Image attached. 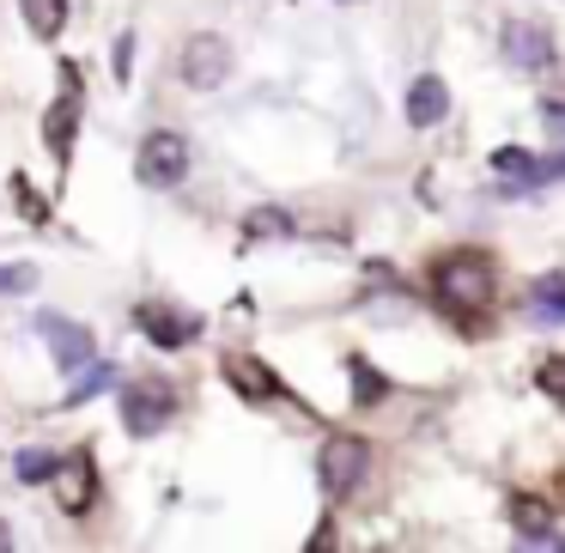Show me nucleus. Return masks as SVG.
Here are the masks:
<instances>
[{
    "mask_svg": "<svg viewBox=\"0 0 565 553\" xmlns=\"http://www.w3.org/2000/svg\"><path fill=\"white\" fill-rule=\"evenodd\" d=\"M431 286H438V298L450 310H487L499 274H492V262L480 256V249H456V256H444L438 268H431Z\"/></svg>",
    "mask_w": 565,
    "mask_h": 553,
    "instance_id": "f257e3e1",
    "label": "nucleus"
},
{
    "mask_svg": "<svg viewBox=\"0 0 565 553\" xmlns=\"http://www.w3.org/2000/svg\"><path fill=\"white\" fill-rule=\"evenodd\" d=\"M365 475H371V444L353 438V432H334V438L317 450V480H322L329 499H347Z\"/></svg>",
    "mask_w": 565,
    "mask_h": 553,
    "instance_id": "f03ea898",
    "label": "nucleus"
},
{
    "mask_svg": "<svg viewBox=\"0 0 565 553\" xmlns=\"http://www.w3.org/2000/svg\"><path fill=\"white\" fill-rule=\"evenodd\" d=\"M135 177L147 189H177L189 177V140L171 135V128H152L135 152Z\"/></svg>",
    "mask_w": 565,
    "mask_h": 553,
    "instance_id": "7ed1b4c3",
    "label": "nucleus"
},
{
    "mask_svg": "<svg viewBox=\"0 0 565 553\" xmlns=\"http://www.w3.org/2000/svg\"><path fill=\"white\" fill-rule=\"evenodd\" d=\"M183 79L195 92H213V86H225L232 79V43L220 38V31H195V38L183 43Z\"/></svg>",
    "mask_w": 565,
    "mask_h": 553,
    "instance_id": "20e7f679",
    "label": "nucleus"
},
{
    "mask_svg": "<svg viewBox=\"0 0 565 553\" xmlns=\"http://www.w3.org/2000/svg\"><path fill=\"white\" fill-rule=\"evenodd\" d=\"M171 414H177V395L164 390V383H128L122 390V426L135 432V438H152Z\"/></svg>",
    "mask_w": 565,
    "mask_h": 553,
    "instance_id": "39448f33",
    "label": "nucleus"
},
{
    "mask_svg": "<svg viewBox=\"0 0 565 553\" xmlns=\"http://www.w3.org/2000/svg\"><path fill=\"white\" fill-rule=\"evenodd\" d=\"M38 334L50 341V353H55V365H62V371L92 365V353H98V341H92L86 322H67V317H55V310H43V317H38Z\"/></svg>",
    "mask_w": 565,
    "mask_h": 553,
    "instance_id": "423d86ee",
    "label": "nucleus"
},
{
    "mask_svg": "<svg viewBox=\"0 0 565 553\" xmlns=\"http://www.w3.org/2000/svg\"><path fill=\"white\" fill-rule=\"evenodd\" d=\"M499 50H504V62H511V67H547V62H553L547 25H529V19H504Z\"/></svg>",
    "mask_w": 565,
    "mask_h": 553,
    "instance_id": "0eeeda50",
    "label": "nucleus"
},
{
    "mask_svg": "<svg viewBox=\"0 0 565 553\" xmlns=\"http://www.w3.org/2000/svg\"><path fill=\"white\" fill-rule=\"evenodd\" d=\"M135 322L159 347H183V341H195V334H201V317H183V310H171V305H140Z\"/></svg>",
    "mask_w": 565,
    "mask_h": 553,
    "instance_id": "6e6552de",
    "label": "nucleus"
},
{
    "mask_svg": "<svg viewBox=\"0 0 565 553\" xmlns=\"http://www.w3.org/2000/svg\"><path fill=\"white\" fill-rule=\"evenodd\" d=\"M444 116H450V86H444L438 74H419L414 86H407V123H414V128H438Z\"/></svg>",
    "mask_w": 565,
    "mask_h": 553,
    "instance_id": "1a4fd4ad",
    "label": "nucleus"
},
{
    "mask_svg": "<svg viewBox=\"0 0 565 553\" xmlns=\"http://www.w3.org/2000/svg\"><path fill=\"white\" fill-rule=\"evenodd\" d=\"M225 377L237 383V390L249 395V402H274V395H286L280 390V377H274L262 359H249V353H225Z\"/></svg>",
    "mask_w": 565,
    "mask_h": 553,
    "instance_id": "9d476101",
    "label": "nucleus"
},
{
    "mask_svg": "<svg viewBox=\"0 0 565 553\" xmlns=\"http://www.w3.org/2000/svg\"><path fill=\"white\" fill-rule=\"evenodd\" d=\"M55 499H62V511H86V504H92V468H86V456L62 462V475H55Z\"/></svg>",
    "mask_w": 565,
    "mask_h": 553,
    "instance_id": "9b49d317",
    "label": "nucleus"
},
{
    "mask_svg": "<svg viewBox=\"0 0 565 553\" xmlns=\"http://www.w3.org/2000/svg\"><path fill=\"white\" fill-rule=\"evenodd\" d=\"M511 523H516V535H553V504L516 492V499H511Z\"/></svg>",
    "mask_w": 565,
    "mask_h": 553,
    "instance_id": "f8f14e48",
    "label": "nucleus"
},
{
    "mask_svg": "<svg viewBox=\"0 0 565 553\" xmlns=\"http://www.w3.org/2000/svg\"><path fill=\"white\" fill-rule=\"evenodd\" d=\"M19 7H25V19H31L38 38H55V31L67 25V0H19Z\"/></svg>",
    "mask_w": 565,
    "mask_h": 553,
    "instance_id": "ddd939ff",
    "label": "nucleus"
},
{
    "mask_svg": "<svg viewBox=\"0 0 565 553\" xmlns=\"http://www.w3.org/2000/svg\"><path fill=\"white\" fill-rule=\"evenodd\" d=\"M565 317V280H535V322H559Z\"/></svg>",
    "mask_w": 565,
    "mask_h": 553,
    "instance_id": "4468645a",
    "label": "nucleus"
},
{
    "mask_svg": "<svg viewBox=\"0 0 565 553\" xmlns=\"http://www.w3.org/2000/svg\"><path fill=\"white\" fill-rule=\"evenodd\" d=\"M286 232H292V220H286L280 208H256V213L244 220V237H249V244H256V237H286Z\"/></svg>",
    "mask_w": 565,
    "mask_h": 553,
    "instance_id": "2eb2a0df",
    "label": "nucleus"
},
{
    "mask_svg": "<svg viewBox=\"0 0 565 553\" xmlns=\"http://www.w3.org/2000/svg\"><path fill=\"white\" fill-rule=\"evenodd\" d=\"M19 480H55V475H62V456H55V450H19Z\"/></svg>",
    "mask_w": 565,
    "mask_h": 553,
    "instance_id": "dca6fc26",
    "label": "nucleus"
},
{
    "mask_svg": "<svg viewBox=\"0 0 565 553\" xmlns=\"http://www.w3.org/2000/svg\"><path fill=\"white\" fill-rule=\"evenodd\" d=\"M74 116H79L74 98H62V104L50 110V147L62 152V159H67V140H74Z\"/></svg>",
    "mask_w": 565,
    "mask_h": 553,
    "instance_id": "f3484780",
    "label": "nucleus"
},
{
    "mask_svg": "<svg viewBox=\"0 0 565 553\" xmlns=\"http://www.w3.org/2000/svg\"><path fill=\"white\" fill-rule=\"evenodd\" d=\"M347 371H353V390H359V402H365V407H371V402H383V395H390V383H383L377 371L365 365V359H353V365H347Z\"/></svg>",
    "mask_w": 565,
    "mask_h": 553,
    "instance_id": "a211bd4d",
    "label": "nucleus"
},
{
    "mask_svg": "<svg viewBox=\"0 0 565 553\" xmlns=\"http://www.w3.org/2000/svg\"><path fill=\"white\" fill-rule=\"evenodd\" d=\"M535 383H541V395H553V402H565V359H559V353H553V359H541Z\"/></svg>",
    "mask_w": 565,
    "mask_h": 553,
    "instance_id": "6ab92c4d",
    "label": "nucleus"
},
{
    "mask_svg": "<svg viewBox=\"0 0 565 553\" xmlns=\"http://www.w3.org/2000/svg\"><path fill=\"white\" fill-rule=\"evenodd\" d=\"M31 286H38V268H25V262L0 268V293H31Z\"/></svg>",
    "mask_w": 565,
    "mask_h": 553,
    "instance_id": "aec40b11",
    "label": "nucleus"
},
{
    "mask_svg": "<svg viewBox=\"0 0 565 553\" xmlns=\"http://www.w3.org/2000/svg\"><path fill=\"white\" fill-rule=\"evenodd\" d=\"M104 383H110V365H92V371H86V377H79V383H74V395H67V402H92V395H98V390H104Z\"/></svg>",
    "mask_w": 565,
    "mask_h": 553,
    "instance_id": "412c9836",
    "label": "nucleus"
},
{
    "mask_svg": "<svg viewBox=\"0 0 565 553\" xmlns=\"http://www.w3.org/2000/svg\"><path fill=\"white\" fill-rule=\"evenodd\" d=\"M305 553H341V535H334V523L322 517L317 529H310V541H305Z\"/></svg>",
    "mask_w": 565,
    "mask_h": 553,
    "instance_id": "4be33fe9",
    "label": "nucleus"
},
{
    "mask_svg": "<svg viewBox=\"0 0 565 553\" xmlns=\"http://www.w3.org/2000/svg\"><path fill=\"white\" fill-rule=\"evenodd\" d=\"M511 553H565V541L559 535H523Z\"/></svg>",
    "mask_w": 565,
    "mask_h": 553,
    "instance_id": "5701e85b",
    "label": "nucleus"
},
{
    "mask_svg": "<svg viewBox=\"0 0 565 553\" xmlns=\"http://www.w3.org/2000/svg\"><path fill=\"white\" fill-rule=\"evenodd\" d=\"M541 128H553V135H565V104H541Z\"/></svg>",
    "mask_w": 565,
    "mask_h": 553,
    "instance_id": "b1692460",
    "label": "nucleus"
},
{
    "mask_svg": "<svg viewBox=\"0 0 565 553\" xmlns=\"http://www.w3.org/2000/svg\"><path fill=\"white\" fill-rule=\"evenodd\" d=\"M128 55H135V38L116 43V74H122V79H128Z\"/></svg>",
    "mask_w": 565,
    "mask_h": 553,
    "instance_id": "393cba45",
    "label": "nucleus"
},
{
    "mask_svg": "<svg viewBox=\"0 0 565 553\" xmlns=\"http://www.w3.org/2000/svg\"><path fill=\"white\" fill-rule=\"evenodd\" d=\"M0 553H13V529H7V517H0Z\"/></svg>",
    "mask_w": 565,
    "mask_h": 553,
    "instance_id": "a878e982",
    "label": "nucleus"
}]
</instances>
